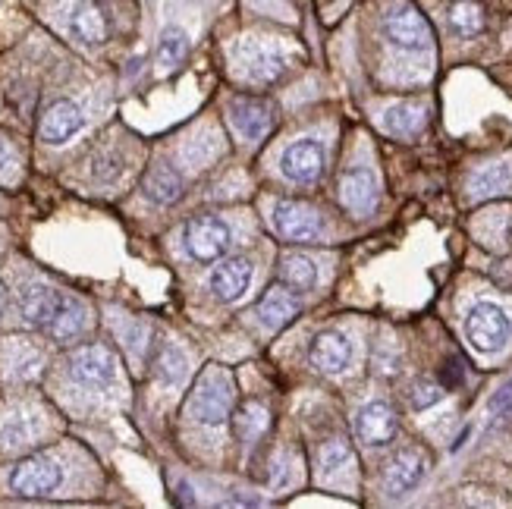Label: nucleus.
<instances>
[{
	"mask_svg": "<svg viewBox=\"0 0 512 509\" xmlns=\"http://www.w3.org/2000/svg\"><path fill=\"white\" fill-rule=\"evenodd\" d=\"M274 227L280 236L293 242H311L318 239L324 230V220L315 208H308L302 202H277L274 208Z\"/></svg>",
	"mask_w": 512,
	"mask_h": 509,
	"instance_id": "nucleus-6",
	"label": "nucleus"
},
{
	"mask_svg": "<svg viewBox=\"0 0 512 509\" xmlns=\"http://www.w3.org/2000/svg\"><path fill=\"white\" fill-rule=\"evenodd\" d=\"M63 296H66V293H57V290H51V286L32 283V286H26V290H22V296H19L22 315H26V321H29L32 327L48 330L51 321H54V315L60 312Z\"/></svg>",
	"mask_w": 512,
	"mask_h": 509,
	"instance_id": "nucleus-13",
	"label": "nucleus"
},
{
	"mask_svg": "<svg viewBox=\"0 0 512 509\" xmlns=\"http://www.w3.org/2000/svg\"><path fill=\"white\" fill-rule=\"evenodd\" d=\"M355 431L371 447H384L396 437V415L387 403H368L359 418H355Z\"/></svg>",
	"mask_w": 512,
	"mask_h": 509,
	"instance_id": "nucleus-14",
	"label": "nucleus"
},
{
	"mask_svg": "<svg viewBox=\"0 0 512 509\" xmlns=\"http://www.w3.org/2000/svg\"><path fill=\"white\" fill-rule=\"evenodd\" d=\"M512 403V381L497 393V400H494V412H500V409H506Z\"/></svg>",
	"mask_w": 512,
	"mask_h": 509,
	"instance_id": "nucleus-33",
	"label": "nucleus"
},
{
	"mask_svg": "<svg viewBox=\"0 0 512 509\" xmlns=\"http://www.w3.org/2000/svg\"><path fill=\"white\" fill-rule=\"evenodd\" d=\"M10 167H16V161H13V151H10V145L0 139V176H7V170Z\"/></svg>",
	"mask_w": 512,
	"mask_h": 509,
	"instance_id": "nucleus-32",
	"label": "nucleus"
},
{
	"mask_svg": "<svg viewBox=\"0 0 512 509\" xmlns=\"http://www.w3.org/2000/svg\"><path fill=\"white\" fill-rule=\"evenodd\" d=\"M70 371L85 387H107L114 381V359H110V352L101 346H85L70 356Z\"/></svg>",
	"mask_w": 512,
	"mask_h": 509,
	"instance_id": "nucleus-9",
	"label": "nucleus"
},
{
	"mask_svg": "<svg viewBox=\"0 0 512 509\" xmlns=\"http://www.w3.org/2000/svg\"><path fill=\"white\" fill-rule=\"evenodd\" d=\"M60 481H63V472L51 456H32L13 469L10 488L19 497H44V494H54L60 488Z\"/></svg>",
	"mask_w": 512,
	"mask_h": 509,
	"instance_id": "nucleus-4",
	"label": "nucleus"
},
{
	"mask_svg": "<svg viewBox=\"0 0 512 509\" xmlns=\"http://www.w3.org/2000/svg\"><path fill=\"white\" fill-rule=\"evenodd\" d=\"M35 437V418L29 412H10L0 425V447H26Z\"/></svg>",
	"mask_w": 512,
	"mask_h": 509,
	"instance_id": "nucleus-23",
	"label": "nucleus"
},
{
	"mask_svg": "<svg viewBox=\"0 0 512 509\" xmlns=\"http://www.w3.org/2000/svg\"><path fill=\"white\" fill-rule=\"evenodd\" d=\"M280 167L293 183H315L324 170V145L315 139H299L283 151Z\"/></svg>",
	"mask_w": 512,
	"mask_h": 509,
	"instance_id": "nucleus-7",
	"label": "nucleus"
},
{
	"mask_svg": "<svg viewBox=\"0 0 512 509\" xmlns=\"http://www.w3.org/2000/svg\"><path fill=\"white\" fill-rule=\"evenodd\" d=\"M82 123H85V117H82V110L73 101H57V104H51L48 110H44L38 132H41L44 142L60 145L70 136H76V132L82 129Z\"/></svg>",
	"mask_w": 512,
	"mask_h": 509,
	"instance_id": "nucleus-12",
	"label": "nucleus"
},
{
	"mask_svg": "<svg viewBox=\"0 0 512 509\" xmlns=\"http://www.w3.org/2000/svg\"><path fill=\"white\" fill-rule=\"evenodd\" d=\"M66 26H70L73 38L85 41V44H101L107 38V22L101 16V10L88 0H79V4L66 16Z\"/></svg>",
	"mask_w": 512,
	"mask_h": 509,
	"instance_id": "nucleus-19",
	"label": "nucleus"
},
{
	"mask_svg": "<svg viewBox=\"0 0 512 509\" xmlns=\"http://www.w3.org/2000/svg\"><path fill=\"white\" fill-rule=\"evenodd\" d=\"M340 202L352 214H371L377 208V180L368 167H355L340 180Z\"/></svg>",
	"mask_w": 512,
	"mask_h": 509,
	"instance_id": "nucleus-11",
	"label": "nucleus"
},
{
	"mask_svg": "<svg viewBox=\"0 0 512 509\" xmlns=\"http://www.w3.org/2000/svg\"><path fill=\"white\" fill-rule=\"evenodd\" d=\"M321 462H324V475H333V472L352 466V453H349V447L343 444V440H333V444L324 447Z\"/></svg>",
	"mask_w": 512,
	"mask_h": 509,
	"instance_id": "nucleus-30",
	"label": "nucleus"
},
{
	"mask_svg": "<svg viewBox=\"0 0 512 509\" xmlns=\"http://www.w3.org/2000/svg\"><path fill=\"white\" fill-rule=\"evenodd\" d=\"M311 362L321 368L324 374H340L352 362V343L340 330H324L311 340Z\"/></svg>",
	"mask_w": 512,
	"mask_h": 509,
	"instance_id": "nucleus-10",
	"label": "nucleus"
},
{
	"mask_svg": "<svg viewBox=\"0 0 512 509\" xmlns=\"http://www.w3.org/2000/svg\"><path fill=\"white\" fill-rule=\"evenodd\" d=\"M421 126H425V110L415 104H396L384 114V129L393 136H415Z\"/></svg>",
	"mask_w": 512,
	"mask_h": 509,
	"instance_id": "nucleus-22",
	"label": "nucleus"
},
{
	"mask_svg": "<svg viewBox=\"0 0 512 509\" xmlns=\"http://www.w3.org/2000/svg\"><path fill=\"white\" fill-rule=\"evenodd\" d=\"M233 409V378L224 368H208L195 384L189 415L202 425H224Z\"/></svg>",
	"mask_w": 512,
	"mask_h": 509,
	"instance_id": "nucleus-1",
	"label": "nucleus"
},
{
	"mask_svg": "<svg viewBox=\"0 0 512 509\" xmlns=\"http://www.w3.org/2000/svg\"><path fill=\"white\" fill-rule=\"evenodd\" d=\"M239 70L252 82H274L277 76H283L286 60L277 48H267V44H258V41H246L239 48Z\"/></svg>",
	"mask_w": 512,
	"mask_h": 509,
	"instance_id": "nucleus-8",
	"label": "nucleus"
},
{
	"mask_svg": "<svg viewBox=\"0 0 512 509\" xmlns=\"http://www.w3.org/2000/svg\"><path fill=\"white\" fill-rule=\"evenodd\" d=\"M425 469H428V459L421 456L418 450H403L390 459L387 466V491L390 494H406L412 491L415 484L425 478Z\"/></svg>",
	"mask_w": 512,
	"mask_h": 509,
	"instance_id": "nucleus-16",
	"label": "nucleus"
},
{
	"mask_svg": "<svg viewBox=\"0 0 512 509\" xmlns=\"http://www.w3.org/2000/svg\"><path fill=\"white\" fill-rule=\"evenodd\" d=\"M283 277L296 286V290H311L318 283V264L305 255H286L283 258Z\"/></svg>",
	"mask_w": 512,
	"mask_h": 509,
	"instance_id": "nucleus-26",
	"label": "nucleus"
},
{
	"mask_svg": "<svg viewBox=\"0 0 512 509\" xmlns=\"http://www.w3.org/2000/svg\"><path fill=\"white\" fill-rule=\"evenodd\" d=\"M302 312V302L299 296H293L289 290H283V286H271L261 302H258V315L267 327H283L286 321H293L296 315Z\"/></svg>",
	"mask_w": 512,
	"mask_h": 509,
	"instance_id": "nucleus-17",
	"label": "nucleus"
},
{
	"mask_svg": "<svg viewBox=\"0 0 512 509\" xmlns=\"http://www.w3.org/2000/svg\"><path fill=\"white\" fill-rule=\"evenodd\" d=\"M230 239V227L220 217L202 214L186 224V252L202 264H211L224 255L230 249Z\"/></svg>",
	"mask_w": 512,
	"mask_h": 509,
	"instance_id": "nucleus-3",
	"label": "nucleus"
},
{
	"mask_svg": "<svg viewBox=\"0 0 512 509\" xmlns=\"http://www.w3.org/2000/svg\"><path fill=\"white\" fill-rule=\"evenodd\" d=\"M142 189H145V195L151 198L154 205H173V202H180V198H183V180H180V173L170 170V167L148 170Z\"/></svg>",
	"mask_w": 512,
	"mask_h": 509,
	"instance_id": "nucleus-21",
	"label": "nucleus"
},
{
	"mask_svg": "<svg viewBox=\"0 0 512 509\" xmlns=\"http://www.w3.org/2000/svg\"><path fill=\"white\" fill-rule=\"evenodd\" d=\"M158 374H161V381L164 384H180L186 378V352L180 346H173L167 343L161 349V362H158Z\"/></svg>",
	"mask_w": 512,
	"mask_h": 509,
	"instance_id": "nucleus-29",
	"label": "nucleus"
},
{
	"mask_svg": "<svg viewBox=\"0 0 512 509\" xmlns=\"http://www.w3.org/2000/svg\"><path fill=\"white\" fill-rule=\"evenodd\" d=\"M4 312H7V286L0 283V315H4Z\"/></svg>",
	"mask_w": 512,
	"mask_h": 509,
	"instance_id": "nucleus-34",
	"label": "nucleus"
},
{
	"mask_svg": "<svg viewBox=\"0 0 512 509\" xmlns=\"http://www.w3.org/2000/svg\"><path fill=\"white\" fill-rule=\"evenodd\" d=\"M85 327H88V312H85V305L73 296H63V305H60V312L54 315L51 327H48V334L60 343H70V340H79L85 334Z\"/></svg>",
	"mask_w": 512,
	"mask_h": 509,
	"instance_id": "nucleus-20",
	"label": "nucleus"
},
{
	"mask_svg": "<svg viewBox=\"0 0 512 509\" xmlns=\"http://www.w3.org/2000/svg\"><path fill=\"white\" fill-rule=\"evenodd\" d=\"M252 283V264L246 258H230L224 264H217L211 274V293L220 302H233L249 290Z\"/></svg>",
	"mask_w": 512,
	"mask_h": 509,
	"instance_id": "nucleus-15",
	"label": "nucleus"
},
{
	"mask_svg": "<svg viewBox=\"0 0 512 509\" xmlns=\"http://www.w3.org/2000/svg\"><path fill=\"white\" fill-rule=\"evenodd\" d=\"M384 32H387V38L396 44V48H406V51H421V48H428V44H431L428 19L409 4H399L384 16Z\"/></svg>",
	"mask_w": 512,
	"mask_h": 509,
	"instance_id": "nucleus-5",
	"label": "nucleus"
},
{
	"mask_svg": "<svg viewBox=\"0 0 512 509\" xmlns=\"http://www.w3.org/2000/svg\"><path fill=\"white\" fill-rule=\"evenodd\" d=\"M440 396H443V390H440L437 384L421 381V384L412 387V406H415V409H428V406H434V403L440 400Z\"/></svg>",
	"mask_w": 512,
	"mask_h": 509,
	"instance_id": "nucleus-31",
	"label": "nucleus"
},
{
	"mask_svg": "<svg viewBox=\"0 0 512 509\" xmlns=\"http://www.w3.org/2000/svg\"><path fill=\"white\" fill-rule=\"evenodd\" d=\"M450 26L459 32V35H478L484 29V10L478 0H459L450 10Z\"/></svg>",
	"mask_w": 512,
	"mask_h": 509,
	"instance_id": "nucleus-25",
	"label": "nucleus"
},
{
	"mask_svg": "<svg viewBox=\"0 0 512 509\" xmlns=\"http://www.w3.org/2000/svg\"><path fill=\"white\" fill-rule=\"evenodd\" d=\"M465 334H469V343L478 352H497L506 346L512 324L506 318V312L494 302H478L469 318H465Z\"/></svg>",
	"mask_w": 512,
	"mask_h": 509,
	"instance_id": "nucleus-2",
	"label": "nucleus"
},
{
	"mask_svg": "<svg viewBox=\"0 0 512 509\" xmlns=\"http://www.w3.org/2000/svg\"><path fill=\"white\" fill-rule=\"evenodd\" d=\"M189 51V38L180 26H167L164 35H161V48H158V63L164 70H173L176 63H180Z\"/></svg>",
	"mask_w": 512,
	"mask_h": 509,
	"instance_id": "nucleus-28",
	"label": "nucleus"
},
{
	"mask_svg": "<svg viewBox=\"0 0 512 509\" xmlns=\"http://www.w3.org/2000/svg\"><path fill=\"white\" fill-rule=\"evenodd\" d=\"M509 186H512V173H509L506 164H491V167H484V170H478L472 176V192L478 198H484V195H500Z\"/></svg>",
	"mask_w": 512,
	"mask_h": 509,
	"instance_id": "nucleus-24",
	"label": "nucleus"
},
{
	"mask_svg": "<svg viewBox=\"0 0 512 509\" xmlns=\"http://www.w3.org/2000/svg\"><path fill=\"white\" fill-rule=\"evenodd\" d=\"M267 422H271V415L261 403H246L236 412V434L242 440H255L267 431Z\"/></svg>",
	"mask_w": 512,
	"mask_h": 509,
	"instance_id": "nucleus-27",
	"label": "nucleus"
},
{
	"mask_svg": "<svg viewBox=\"0 0 512 509\" xmlns=\"http://www.w3.org/2000/svg\"><path fill=\"white\" fill-rule=\"evenodd\" d=\"M233 126L239 129L242 139L255 142L271 129V107L261 101H252V98L233 101Z\"/></svg>",
	"mask_w": 512,
	"mask_h": 509,
	"instance_id": "nucleus-18",
	"label": "nucleus"
}]
</instances>
